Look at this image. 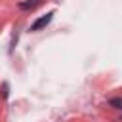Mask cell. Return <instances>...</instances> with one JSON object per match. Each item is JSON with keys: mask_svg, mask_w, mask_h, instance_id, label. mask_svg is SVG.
I'll return each instance as SVG.
<instances>
[{"mask_svg": "<svg viewBox=\"0 0 122 122\" xmlns=\"http://www.w3.org/2000/svg\"><path fill=\"white\" fill-rule=\"evenodd\" d=\"M51 17H53V11H48L46 15H42V17H38L32 25H30V30H40V29H44L46 25H50V21H51Z\"/></svg>", "mask_w": 122, "mask_h": 122, "instance_id": "6da1fadb", "label": "cell"}, {"mask_svg": "<svg viewBox=\"0 0 122 122\" xmlns=\"http://www.w3.org/2000/svg\"><path fill=\"white\" fill-rule=\"evenodd\" d=\"M42 0H30V2H21L19 4V8L21 10H32V8H36L38 4H40Z\"/></svg>", "mask_w": 122, "mask_h": 122, "instance_id": "7a4b0ae2", "label": "cell"}, {"mask_svg": "<svg viewBox=\"0 0 122 122\" xmlns=\"http://www.w3.org/2000/svg\"><path fill=\"white\" fill-rule=\"evenodd\" d=\"M109 105H111V107H116V109H122V97H114V99H111Z\"/></svg>", "mask_w": 122, "mask_h": 122, "instance_id": "3957f363", "label": "cell"}, {"mask_svg": "<svg viewBox=\"0 0 122 122\" xmlns=\"http://www.w3.org/2000/svg\"><path fill=\"white\" fill-rule=\"evenodd\" d=\"M2 95H4V99L10 95V86H8V82H4V84H2Z\"/></svg>", "mask_w": 122, "mask_h": 122, "instance_id": "277c9868", "label": "cell"}]
</instances>
